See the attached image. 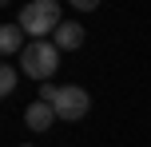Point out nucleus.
Here are the masks:
<instances>
[{
	"label": "nucleus",
	"mask_w": 151,
	"mask_h": 147,
	"mask_svg": "<svg viewBox=\"0 0 151 147\" xmlns=\"http://www.w3.org/2000/svg\"><path fill=\"white\" fill-rule=\"evenodd\" d=\"M56 48H60V52H76V48H83V24H80V20H64L60 28H56Z\"/></svg>",
	"instance_id": "39448f33"
},
{
	"label": "nucleus",
	"mask_w": 151,
	"mask_h": 147,
	"mask_svg": "<svg viewBox=\"0 0 151 147\" xmlns=\"http://www.w3.org/2000/svg\"><path fill=\"white\" fill-rule=\"evenodd\" d=\"M40 100L52 103L56 115L68 119V123H76V119H83V115L91 111V95L83 92L80 84H64V87H56V84H40Z\"/></svg>",
	"instance_id": "f257e3e1"
},
{
	"label": "nucleus",
	"mask_w": 151,
	"mask_h": 147,
	"mask_svg": "<svg viewBox=\"0 0 151 147\" xmlns=\"http://www.w3.org/2000/svg\"><path fill=\"white\" fill-rule=\"evenodd\" d=\"M56 108L52 103H44V100H32L28 108H24V123L32 127V131H48V127H56Z\"/></svg>",
	"instance_id": "20e7f679"
},
{
	"label": "nucleus",
	"mask_w": 151,
	"mask_h": 147,
	"mask_svg": "<svg viewBox=\"0 0 151 147\" xmlns=\"http://www.w3.org/2000/svg\"><path fill=\"white\" fill-rule=\"evenodd\" d=\"M24 28V36L32 40H48L56 36V28H60V0H28V4L20 8V20H16Z\"/></svg>",
	"instance_id": "f03ea898"
},
{
	"label": "nucleus",
	"mask_w": 151,
	"mask_h": 147,
	"mask_svg": "<svg viewBox=\"0 0 151 147\" xmlns=\"http://www.w3.org/2000/svg\"><path fill=\"white\" fill-rule=\"evenodd\" d=\"M56 68H60V48H56V40H28V48L20 52V72L24 76L48 84V80L56 76Z\"/></svg>",
	"instance_id": "7ed1b4c3"
},
{
	"label": "nucleus",
	"mask_w": 151,
	"mask_h": 147,
	"mask_svg": "<svg viewBox=\"0 0 151 147\" xmlns=\"http://www.w3.org/2000/svg\"><path fill=\"white\" fill-rule=\"evenodd\" d=\"M16 84H20V68H16V64H4V68H0V95H12Z\"/></svg>",
	"instance_id": "0eeeda50"
},
{
	"label": "nucleus",
	"mask_w": 151,
	"mask_h": 147,
	"mask_svg": "<svg viewBox=\"0 0 151 147\" xmlns=\"http://www.w3.org/2000/svg\"><path fill=\"white\" fill-rule=\"evenodd\" d=\"M24 28L20 24H4V28H0V52L4 56H16V52H24Z\"/></svg>",
	"instance_id": "423d86ee"
}]
</instances>
